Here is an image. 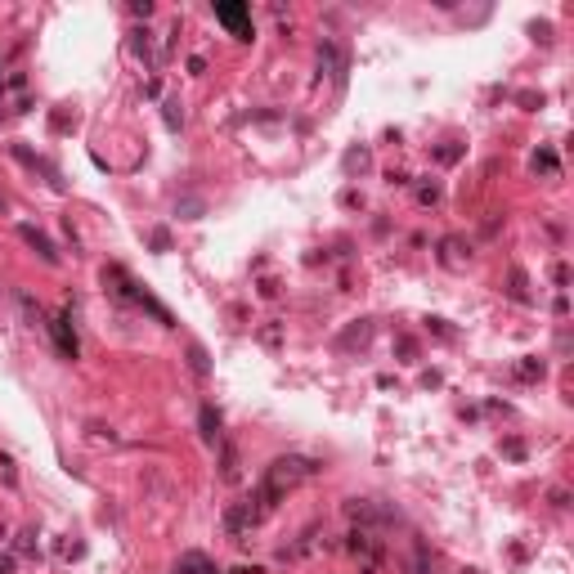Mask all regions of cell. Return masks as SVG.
Returning <instances> with one entry per match:
<instances>
[{
  "label": "cell",
  "mask_w": 574,
  "mask_h": 574,
  "mask_svg": "<svg viewBox=\"0 0 574 574\" xmlns=\"http://www.w3.org/2000/svg\"><path fill=\"white\" fill-rule=\"evenodd\" d=\"M54 337H59V346H63V355H68V359H72V355H76V337H72V332H68V328H63V319H59V323H54Z\"/></svg>",
  "instance_id": "cell-3"
},
{
  "label": "cell",
  "mask_w": 574,
  "mask_h": 574,
  "mask_svg": "<svg viewBox=\"0 0 574 574\" xmlns=\"http://www.w3.org/2000/svg\"><path fill=\"white\" fill-rule=\"evenodd\" d=\"M202 426H207L202 435H207V440H216V426H220V417L211 413V408H202Z\"/></svg>",
  "instance_id": "cell-4"
},
{
  "label": "cell",
  "mask_w": 574,
  "mask_h": 574,
  "mask_svg": "<svg viewBox=\"0 0 574 574\" xmlns=\"http://www.w3.org/2000/svg\"><path fill=\"white\" fill-rule=\"evenodd\" d=\"M23 238H27V243H32V247H36V252H41V256H45V261H59V252H54V247H50V238H45V234H36L32 225H23Z\"/></svg>",
  "instance_id": "cell-2"
},
{
  "label": "cell",
  "mask_w": 574,
  "mask_h": 574,
  "mask_svg": "<svg viewBox=\"0 0 574 574\" xmlns=\"http://www.w3.org/2000/svg\"><path fill=\"white\" fill-rule=\"evenodd\" d=\"M216 14L225 18V23L234 27L238 36H247V9H243V5H216Z\"/></svg>",
  "instance_id": "cell-1"
},
{
  "label": "cell",
  "mask_w": 574,
  "mask_h": 574,
  "mask_svg": "<svg viewBox=\"0 0 574 574\" xmlns=\"http://www.w3.org/2000/svg\"><path fill=\"white\" fill-rule=\"evenodd\" d=\"M0 574H9V561H0Z\"/></svg>",
  "instance_id": "cell-5"
}]
</instances>
